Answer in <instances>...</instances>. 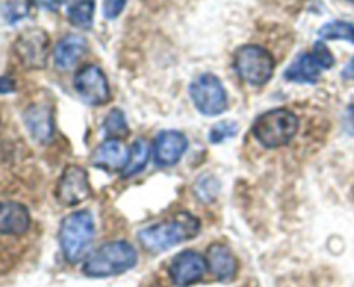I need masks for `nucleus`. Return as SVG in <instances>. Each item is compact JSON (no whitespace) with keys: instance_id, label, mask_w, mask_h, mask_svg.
Wrapping results in <instances>:
<instances>
[{"instance_id":"9","label":"nucleus","mask_w":354,"mask_h":287,"mask_svg":"<svg viewBox=\"0 0 354 287\" xmlns=\"http://www.w3.org/2000/svg\"><path fill=\"white\" fill-rule=\"evenodd\" d=\"M92 196L88 173L83 166L69 165L62 172L55 187V197L62 206H78Z\"/></svg>"},{"instance_id":"10","label":"nucleus","mask_w":354,"mask_h":287,"mask_svg":"<svg viewBox=\"0 0 354 287\" xmlns=\"http://www.w3.org/2000/svg\"><path fill=\"white\" fill-rule=\"evenodd\" d=\"M206 256L201 252L192 251V249H185V251L178 252L173 258L171 265H169V279L175 286L178 287H189L192 284H197L206 273Z\"/></svg>"},{"instance_id":"6","label":"nucleus","mask_w":354,"mask_h":287,"mask_svg":"<svg viewBox=\"0 0 354 287\" xmlns=\"http://www.w3.org/2000/svg\"><path fill=\"white\" fill-rule=\"evenodd\" d=\"M190 99L204 116H220L228 109V93L221 80L213 73H203L190 83Z\"/></svg>"},{"instance_id":"26","label":"nucleus","mask_w":354,"mask_h":287,"mask_svg":"<svg viewBox=\"0 0 354 287\" xmlns=\"http://www.w3.org/2000/svg\"><path fill=\"white\" fill-rule=\"evenodd\" d=\"M128 0H104V17L116 19L127 7Z\"/></svg>"},{"instance_id":"23","label":"nucleus","mask_w":354,"mask_h":287,"mask_svg":"<svg viewBox=\"0 0 354 287\" xmlns=\"http://www.w3.org/2000/svg\"><path fill=\"white\" fill-rule=\"evenodd\" d=\"M28 16V6L21 0L0 3V21L6 24H16Z\"/></svg>"},{"instance_id":"20","label":"nucleus","mask_w":354,"mask_h":287,"mask_svg":"<svg viewBox=\"0 0 354 287\" xmlns=\"http://www.w3.org/2000/svg\"><path fill=\"white\" fill-rule=\"evenodd\" d=\"M318 37L322 40H344L349 44H354V24L349 21L335 19L330 23H325L318 30Z\"/></svg>"},{"instance_id":"24","label":"nucleus","mask_w":354,"mask_h":287,"mask_svg":"<svg viewBox=\"0 0 354 287\" xmlns=\"http://www.w3.org/2000/svg\"><path fill=\"white\" fill-rule=\"evenodd\" d=\"M239 131V124L235 121H220L214 124L209 131V140L213 144H221V142L228 140V138L235 137Z\"/></svg>"},{"instance_id":"2","label":"nucleus","mask_w":354,"mask_h":287,"mask_svg":"<svg viewBox=\"0 0 354 287\" xmlns=\"http://www.w3.org/2000/svg\"><path fill=\"white\" fill-rule=\"evenodd\" d=\"M137 261L138 252L130 242H104L83 259V273L92 279L116 277L133 268Z\"/></svg>"},{"instance_id":"1","label":"nucleus","mask_w":354,"mask_h":287,"mask_svg":"<svg viewBox=\"0 0 354 287\" xmlns=\"http://www.w3.org/2000/svg\"><path fill=\"white\" fill-rule=\"evenodd\" d=\"M201 232V221L194 214L183 213L176 214L173 220L162 223L151 225L138 232V241L147 251L162 252L175 246L190 241Z\"/></svg>"},{"instance_id":"4","label":"nucleus","mask_w":354,"mask_h":287,"mask_svg":"<svg viewBox=\"0 0 354 287\" xmlns=\"http://www.w3.org/2000/svg\"><path fill=\"white\" fill-rule=\"evenodd\" d=\"M299 130V118L286 107H277L256 118L252 133L256 140L268 149L283 147L296 137Z\"/></svg>"},{"instance_id":"16","label":"nucleus","mask_w":354,"mask_h":287,"mask_svg":"<svg viewBox=\"0 0 354 287\" xmlns=\"http://www.w3.org/2000/svg\"><path fill=\"white\" fill-rule=\"evenodd\" d=\"M88 50V44L82 35L69 33L62 37L54 47V64L59 69H71Z\"/></svg>"},{"instance_id":"13","label":"nucleus","mask_w":354,"mask_h":287,"mask_svg":"<svg viewBox=\"0 0 354 287\" xmlns=\"http://www.w3.org/2000/svg\"><path fill=\"white\" fill-rule=\"evenodd\" d=\"M128 154L124 142L121 138H106L99 147L93 151L92 163L97 168H102L106 172H123L128 163Z\"/></svg>"},{"instance_id":"30","label":"nucleus","mask_w":354,"mask_h":287,"mask_svg":"<svg viewBox=\"0 0 354 287\" xmlns=\"http://www.w3.org/2000/svg\"><path fill=\"white\" fill-rule=\"evenodd\" d=\"M0 130H2V118H0Z\"/></svg>"},{"instance_id":"12","label":"nucleus","mask_w":354,"mask_h":287,"mask_svg":"<svg viewBox=\"0 0 354 287\" xmlns=\"http://www.w3.org/2000/svg\"><path fill=\"white\" fill-rule=\"evenodd\" d=\"M28 133L38 144H48L54 138L55 124L52 107L44 102H35L26 107L23 114Z\"/></svg>"},{"instance_id":"18","label":"nucleus","mask_w":354,"mask_h":287,"mask_svg":"<svg viewBox=\"0 0 354 287\" xmlns=\"http://www.w3.org/2000/svg\"><path fill=\"white\" fill-rule=\"evenodd\" d=\"M151 154L152 145L149 144L145 138H137V140L131 144L130 154H128V163L123 168V172H121V176H123V178H131V176L144 172L145 166L149 165Z\"/></svg>"},{"instance_id":"14","label":"nucleus","mask_w":354,"mask_h":287,"mask_svg":"<svg viewBox=\"0 0 354 287\" xmlns=\"http://www.w3.org/2000/svg\"><path fill=\"white\" fill-rule=\"evenodd\" d=\"M31 225L30 211L16 201L0 203V235H23Z\"/></svg>"},{"instance_id":"22","label":"nucleus","mask_w":354,"mask_h":287,"mask_svg":"<svg viewBox=\"0 0 354 287\" xmlns=\"http://www.w3.org/2000/svg\"><path fill=\"white\" fill-rule=\"evenodd\" d=\"M194 192L203 203H211L220 192V182L213 175H201L194 183Z\"/></svg>"},{"instance_id":"29","label":"nucleus","mask_w":354,"mask_h":287,"mask_svg":"<svg viewBox=\"0 0 354 287\" xmlns=\"http://www.w3.org/2000/svg\"><path fill=\"white\" fill-rule=\"evenodd\" d=\"M342 78H346V80L354 78V57L348 62V66H346L344 71H342Z\"/></svg>"},{"instance_id":"21","label":"nucleus","mask_w":354,"mask_h":287,"mask_svg":"<svg viewBox=\"0 0 354 287\" xmlns=\"http://www.w3.org/2000/svg\"><path fill=\"white\" fill-rule=\"evenodd\" d=\"M104 131H106L107 138H121L128 135L130 128H128L127 116H124L123 111L118 109V107L109 111L106 121H104Z\"/></svg>"},{"instance_id":"28","label":"nucleus","mask_w":354,"mask_h":287,"mask_svg":"<svg viewBox=\"0 0 354 287\" xmlns=\"http://www.w3.org/2000/svg\"><path fill=\"white\" fill-rule=\"evenodd\" d=\"M16 82L10 76H0V95H9V93L16 92Z\"/></svg>"},{"instance_id":"25","label":"nucleus","mask_w":354,"mask_h":287,"mask_svg":"<svg viewBox=\"0 0 354 287\" xmlns=\"http://www.w3.org/2000/svg\"><path fill=\"white\" fill-rule=\"evenodd\" d=\"M311 55H313L315 61L320 64L322 69L334 68L335 57H334V54H332V50L327 47V44H325L324 40H318L317 44L313 45V52H311Z\"/></svg>"},{"instance_id":"31","label":"nucleus","mask_w":354,"mask_h":287,"mask_svg":"<svg viewBox=\"0 0 354 287\" xmlns=\"http://www.w3.org/2000/svg\"><path fill=\"white\" fill-rule=\"evenodd\" d=\"M348 2H354V0H348Z\"/></svg>"},{"instance_id":"17","label":"nucleus","mask_w":354,"mask_h":287,"mask_svg":"<svg viewBox=\"0 0 354 287\" xmlns=\"http://www.w3.org/2000/svg\"><path fill=\"white\" fill-rule=\"evenodd\" d=\"M324 69L320 68L315 57L308 52H303V54L297 55L292 62L289 64V68L286 69L283 76H286L287 82L292 83H317L320 80V75Z\"/></svg>"},{"instance_id":"5","label":"nucleus","mask_w":354,"mask_h":287,"mask_svg":"<svg viewBox=\"0 0 354 287\" xmlns=\"http://www.w3.org/2000/svg\"><path fill=\"white\" fill-rule=\"evenodd\" d=\"M275 57L272 52L256 44L242 45L235 50L234 69L242 82L252 86H263L275 73Z\"/></svg>"},{"instance_id":"7","label":"nucleus","mask_w":354,"mask_h":287,"mask_svg":"<svg viewBox=\"0 0 354 287\" xmlns=\"http://www.w3.org/2000/svg\"><path fill=\"white\" fill-rule=\"evenodd\" d=\"M75 90L88 106H104L111 100V86L100 66L86 64L76 73Z\"/></svg>"},{"instance_id":"15","label":"nucleus","mask_w":354,"mask_h":287,"mask_svg":"<svg viewBox=\"0 0 354 287\" xmlns=\"http://www.w3.org/2000/svg\"><path fill=\"white\" fill-rule=\"evenodd\" d=\"M207 270L221 282H228L237 275V258L225 244H211L206 251Z\"/></svg>"},{"instance_id":"27","label":"nucleus","mask_w":354,"mask_h":287,"mask_svg":"<svg viewBox=\"0 0 354 287\" xmlns=\"http://www.w3.org/2000/svg\"><path fill=\"white\" fill-rule=\"evenodd\" d=\"M31 6H35L37 9L50 10V12H57L59 7H61L62 0H30Z\"/></svg>"},{"instance_id":"11","label":"nucleus","mask_w":354,"mask_h":287,"mask_svg":"<svg viewBox=\"0 0 354 287\" xmlns=\"http://www.w3.org/2000/svg\"><path fill=\"white\" fill-rule=\"evenodd\" d=\"M187 147H189V140L182 131H161L152 144V156H154L156 165L161 166V168L178 165V161L187 152Z\"/></svg>"},{"instance_id":"3","label":"nucleus","mask_w":354,"mask_h":287,"mask_svg":"<svg viewBox=\"0 0 354 287\" xmlns=\"http://www.w3.org/2000/svg\"><path fill=\"white\" fill-rule=\"evenodd\" d=\"M95 235V221L90 211L80 210L61 221L59 227V246L66 261L78 263L85 258Z\"/></svg>"},{"instance_id":"8","label":"nucleus","mask_w":354,"mask_h":287,"mask_svg":"<svg viewBox=\"0 0 354 287\" xmlns=\"http://www.w3.org/2000/svg\"><path fill=\"white\" fill-rule=\"evenodd\" d=\"M48 35L40 28H30L16 38L14 52L28 69H44L48 61Z\"/></svg>"},{"instance_id":"19","label":"nucleus","mask_w":354,"mask_h":287,"mask_svg":"<svg viewBox=\"0 0 354 287\" xmlns=\"http://www.w3.org/2000/svg\"><path fill=\"white\" fill-rule=\"evenodd\" d=\"M68 21L80 30H90L95 16V0H75L68 7Z\"/></svg>"}]
</instances>
